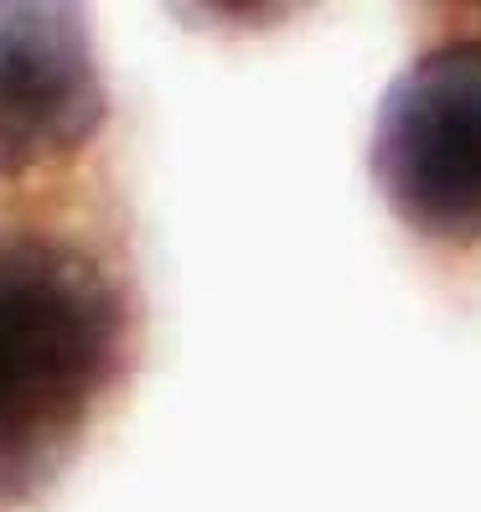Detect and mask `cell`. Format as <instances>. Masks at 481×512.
<instances>
[{
    "label": "cell",
    "instance_id": "6da1fadb",
    "mask_svg": "<svg viewBox=\"0 0 481 512\" xmlns=\"http://www.w3.org/2000/svg\"><path fill=\"white\" fill-rule=\"evenodd\" d=\"M135 311L78 238L0 228V507L63 476L130 368Z\"/></svg>",
    "mask_w": 481,
    "mask_h": 512
},
{
    "label": "cell",
    "instance_id": "7a4b0ae2",
    "mask_svg": "<svg viewBox=\"0 0 481 512\" xmlns=\"http://www.w3.org/2000/svg\"><path fill=\"white\" fill-rule=\"evenodd\" d=\"M368 171L419 244L481 249V6H461L388 83Z\"/></svg>",
    "mask_w": 481,
    "mask_h": 512
},
{
    "label": "cell",
    "instance_id": "3957f363",
    "mask_svg": "<svg viewBox=\"0 0 481 512\" xmlns=\"http://www.w3.org/2000/svg\"><path fill=\"white\" fill-rule=\"evenodd\" d=\"M109 83L78 6H0V176L57 166L104 130Z\"/></svg>",
    "mask_w": 481,
    "mask_h": 512
}]
</instances>
